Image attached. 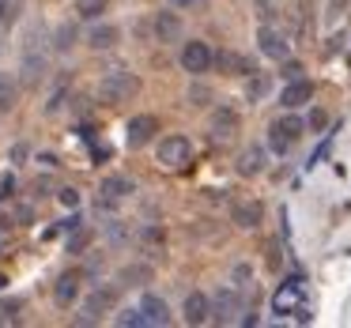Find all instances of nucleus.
Segmentation results:
<instances>
[{
  "label": "nucleus",
  "mask_w": 351,
  "mask_h": 328,
  "mask_svg": "<svg viewBox=\"0 0 351 328\" xmlns=\"http://www.w3.org/2000/svg\"><path fill=\"white\" fill-rule=\"evenodd\" d=\"M310 99H313V84H310V79H302V76H298V79H291V84L283 87V94H280V102H283L287 110L306 106Z\"/></svg>",
  "instance_id": "nucleus-11"
},
{
  "label": "nucleus",
  "mask_w": 351,
  "mask_h": 328,
  "mask_svg": "<svg viewBox=\"0 0 351 328\" xmlns=\"http://www.w3.org/2000/svg\"><path fill=\"white\" fill-rule=\"evenodd\" d=\"M155 132H159V121H155L152 114H140L129 121V144L132 147H144L147 140H155Z\"/></svg>",
  "instance_id": "nucleus-13"
},
{
  "label": "nucleus",
  "mask_w": 351,
  "mask_h": 328,
  "mask_svg": "<svg viewBox=\"0 0 351 328\" xmlns=\"http://www.w3.org/2000/svg\"><path fill=\"white\" fill-rule=\"evenodd\" d=\"M42 76H46V53H23V79H27V87L42 84Z\"/></svg>",
  "instance_id": "nucleus-20"
},
{
  "label": "nucleus",
  "mask_w": 351,
  "mask_h": 328,
  "mask_svg": "<svg viewBox=\"0 0 351 328\" xmlns=\"http://www.w3.org/2000/svg\"><path fill=\"white\" fill-rule=\"evenodd\" d=\"M189 99H193V106H208V99H212V94H208L204 87H193V91H189Z\"/></svg>",
  "instance_id": "nucleus-30"
},
{
  "label": "nucleus",
  "mask_w": 351,
  "mask_h": 328,
  "mask_svg": "<svg viewBox=\"0 0 351 328\" xmlns=\"http://www.w3.org/2000/svg\"><path fill=\"white\" fill-rule=\"evenodd\" d=\"M106 12V0H80V16L84 19H99Z\"/></svg>",
  "instance_id": "nucleus-24"
},
{
  "label": "nucleus",
  "mask_w": 351,
  "mask_h": 328,
  "mask_svg": "<svg viewBox=\"0 0 351 328\" xmlns=\"http://www.w3.org/2000/svg\"><path fill=\"white\" fill-rule=\"evenodd\" d=\"M325 125H328V114H325V110H313V114H310V129H325Z\"/></svg>",
  "instance_id": "nucleus-31"
},
{
  "label": "nucleus",
  "mask_w": 351,
  "mask_h": 328,
  "mask_svg": "<svg viewBox=\"0 0 351 328\" xmlns=\"http://www.w3.org/2000/svg\"><path fill=\"white\" fill-rule=\"evenodd\" d=\"M265 91H268V76H257V79L250 84V99H261Z\"/></svg>",
  "instance_id": "nucleus-28"
},
{
  "label": "nucleus",
  "mask_w": 351,
  "mask_h": 328,
  "mask_svg": "<svg viewBox=\"0 0 351 328\" xmlns=\"http://www.w3.org/2000/svg\"><path fill=\"white\" fill-rule=\"evenodd\" d=\"M64 94H69V87H64V84H61V87H57V91H53V94H49V106H46V110H49V114H57V110H61V106H64Z\"/></svg>",
  "instance_id": "nucleus-27"
},
{
  "label": "nucleus",
  "mask_w": 351,
  "mask_h": 328,
  "mask_svg": "<svg viewBox=\"0 0 351 328\" xmlns=\"http://www.w3.org/2000/svg\"><path fill=\"white\" fill-rule=\"evenodd\" d=\"M234 132H238V114L230 106H219L212 114V136L215 140H230Z\"/></svg>",
  "instance_id": "nucleus-17"
},
{
  "label": "nucleus",
  "mask_w": 351,
  "mask_h": 328,
  "mask_svg": "<svg viewBox=\"0 0 351 328\" xmlns=\"http://www.w3.org/2000/svg\"><path fill=\"white\" fill-rule=\"evenodd\" d=\"M117 325H121V328H144L147 320H144V313H140V310H121V313H117Z\"/></svg>",
  "instance_id": "nucleus-23"
},
{
  "label": "nucleus",
  "mask_w": 351,
  "mask_h": 328,
  "mask_svg": "<svg viewBox=\"0 0 351 328\" xmlns=\"http://www.w3.org/2000/svg\"><path fill=\"white\" fill-rule=\"evenodd\" d=\"M167 4H170L174 12H189V8H197L200 0H167Z\"/></svg>",
  "instance_id": "nucleus-32"
},
{
  "label": "nucleus",
  "mask_w": 351,
  "mask_h": 328,
  "mask_svg": "<svg viewBox=\"0 0 351 328\" xmlns=\"http://www.w3.org/2000/svg\"><path fill=\"white\" fill-rule=\"evenodd\" d=\"M298 72H302L298 64H287V68H283V76H287V79H298Z\"/></svg>",
  "instance_id": "nucleus-36"
},
{
  "label": "nucleus",
  "mask_w": 351,
  "mask_h": 328,
  "mask_svg": "<svg viewBox=\"0 0 351 328\" xmlns=\"http://www.w3.org/2000/svg\"><path fill=\"white\" fill-rule=\"evenodd\" d=\"M140 242H144V249H162V230L159 227H144Z\"/></svg>",
  "instance_id": "nucleus-25"
},
{
  "label": "nucleus",
  "mask_w": 351,
  "mask_h": 328,
  "mask_svg": "<svg viewBox=\"0 0 351 328\" xmlns=\"http://www.w3.org/2000/svg\"><path fill=\"white\" fill-rule=\"evenodd\" d=\"M182 313H185V320H189V325H204V320H212V302H208V294L193 290V294H185Z\"/></svg>",
  "instance_id": "nucleus-10"
},
{
  "label": "nucleus",
  "mask_w": 351,
  "mask_h": 328,
  "mask_svg": "<svg viewBox=\"0 0 351 328\" xmlns=\"http://www.w3.org/2000/svg\"><path fill=\"white\" fill-rule=\"evenodd\" d=\"M212 64H215V53H212L208 42H185L182 46V68L189 72V76H204Z\"/></svg>",
  "instance_id": "nucleus-4"
},
{
  "label": "nucleus",
  "mask_w": 351,
  "mask_h": 328,
  "mask_svg": "<svg viewBox=\"0 0 351 328\" xmlns=\"http://www.w3.org/2000/svg\"><path fill=\"white\" fill-rule=\"evenodd\" d=\"M230 219H234L242 230H253V227H261V219H265V207H261L257 200H238V204L230 207Z\"/></svg>",
  "instance_id": "nucleus-9"
},
{
  "label": "nucleus",
  "mask_w": 351,
  "mask_h": 328,
  "mask_svg": "<svg viewBox=\"0 0 351 328\" xmlns=\"http://www.w3.org/2000/svg\"><path fill=\"white\" fill-rule=\"evenodd\" d=\"M87 245V234L80 230V234H72V242H69V253H76V249H84Z\"/></svg>",
  "instance_id": "nucleus-35"
},
{
  "label": "nucleus",
  "mask_w": 351,
  "mask_h": 328,
  "mask_svg": "<svg viewBox=\"0 0 351 328\" xmlns=\"http://www.w3.org/2000/svg\"><path fill=\"white\" fill-rule=\"evenodd\" d=\"M102 197H99V207H110V204H117V200H125V197H132V181L129 177H121V174H110L106 181H102Z\"/></svg>",
  "instance_id": "nucleus-7"
},
{
  "label": "nucleus",
  "mask_w": 351,
  "mask_h": 328,
  "mask_svg": "<svg viewBox=\"0 0 351 328\" xmlns=\"http://www.w3.org/2000/svg\"><path fill=\"white\" fill-rule=\"evenodd\" d=\"M121 42V31H117L114 23H95L91 31H87V46L91 49H110Z\"/></svg>",
  "instance_id": "nucleus-18"
},
{
  "label": "nucleus",
  "mask_w": 351,
  "mask_h": 328,
  "mask_svg": "<svg viewBox=\"0 0 351 328\" xmlns=\"http://www.w3.org/2000/svg\"><path fill=\"white\" fill-rule=\"evenodd\" d=\"M189 159H193V144L185 136L159 140V162H162V166L178 170V166H189Z\"/></svg>",
  "instance_id": "nucleus-5"
},
{
  "label": "nucleus",
  "mask_w": 351,
  "mask_h": 328,
  "mask_svg": "<svg viewBox=\"0 0 351 328\" xmlns=\"http://www.w3.org/2000/svg\"><path fill=\"white\" fill-rule=\"evenodd\" d=\"M302 132H306V121H302V117H295V114H287V117H280V121L268 129V147H272L276 155H287L291 147L298 144Z\"/></svg>",
  "instance_id": "nucleus-2"
},
{
  "label": "nucleus",
  "mask_w": 351,
  "mask_h": 328,
  "mask_svg": "<svg viewBox=\"0 0 351 328\" xmlns=\"http://www.w3.org/2000/svg\"><path fill=\"white\" fill-rule=\"evenodd\" d=\"M72 42H76V27H61L57 38H53V46L57 49H72Z\"/></svg>",
  "instance_id": "nucleus-26"
},
{
  "label": "nucleus",
  "mask_w": 351,
  "mask_h": 328,
  "mask_svg": "<svg viewBox=\"0 0 351 328\" xmlns=\"http://www.w3.org/2000/svg\"><path fill=\"white\" fill-rule=\"evenodd\" d=\"M4 12H8V0H0V16H4Z\"/></svg>",
  "instance_id": "nucleus-37"
},
{
  "label": "nucleus",
  "mask_w": 351,
  "mask_h": 328,
  "mask_svg": "<svg viewBox=\"0 0 351 328\" xmlns=\"http://www.w3.org/2000/svg\"><path fill=\"white\" fill-rule=\"evenodd\" d=\"M136 94H140V76L136 72H125V68L106 72V79L99 84V99L106 102V106H125V102H132Z\"/></svg>",
  "instance_id": "nucleus-1"
},
{
  "label": "nucleus",
  "mask_w": 351,
  "mask_h": 328,
  "mask_svg": "<svg viewBox=\"0 0 351 328\" xmlns=\"http://www.w3.org/2000/svg\"><path fill=\"white\" fill-rule=\"evenodd\" d=\"M106 238H110V242H125V227H121V223H114V227L106 230Z\"/></svg>",
  "instance_id": "nucleus-33"
},
{
  "label": "nucleus",
  "mask_w": 351,
  "mask_h": 328,
  "mask_svg": "<svg viewBox=\"0 0 351 328\" xmlns=\"http://www.w3.org/2000/svg\"><path fill=\"white\" fill-rule=\"evenodd\" d=\"M16 102H19V84L8 76V72H0V114H8Z\"/></svg>",
  "instance_id": "nucleus-22"
},
{
  "label": "nucleus",
  "mask_w": 351,
  "mask_h": 328,
  "mask_svg": "<svg viewBox=\"0 0 351 328\" xmlns=\"http://www.w3.org/2000/svg\"><path fill=\"white\" fill-rule=\"evenodd\" d=\"M261 170H265V147H245V151L238 155V174H242V177H257Z\"/></svg>",
  "instance_id": "nucleus-19"
},
{
  "label": "nucleus",
  "mask_w": 351,
  "mask_h": 328,
  "mask_svg": "<svg viewBox=\"0 0 351 328\" xmlns=\"http://www.w3.org/2000/svg\"><path fill=\"white\" fill-rule=\"evenodd\" d=\"M208 302H212V320L215 325H230V320H238V313H242V298H238L234 287H219Z\"/></svg>",
  "instance_id": "nucleus-3"
},
{
  "label": "nucleus",
  "mask_w": 351,
  "mask_h": 328,
  "mask_svg": "<svg viewBox=\"0 0 351 328\" xmlns=\"http://www.w3.org/2000/svg\"><path fill=\"white\" fill-rule=\"evenodd\" d=\"M257 42H261V53L272 57V61H287V57H291L287 38H283L276 27H261V31H257Z\"/></svg>",
  "instance_id": "nucleus-6"
},
{
  "label": "nucleus",
  "mask_w": 351,
  "mask_h": 328,
  "mask_svg": "<svg viewBox=\"0 0 351 328\" xmlns=\"http://www.w3.org/2000/svg\"><path fill=\"white\" fill-rule=\"evenodd\" d=\"M147 279H152V264H129V268L117 272V283H121V287H140V283H147Z\"/></svg>",
  "instance_id": "nucleus-21"
},
{
  "label": "nucleus",
  "mask_w": 351,
  "mask_h": 328,
  "mask_svg": "<svg viewBox=\"0 0 351 328\" xmlns=\"http://www.w3.org/2000/svg\"><path fill=\"white\" fill-rule=\"evenodd\" d=\"M110 305H114V287H106V283H102V287H95L91 294H87V302H84V313H87V317H84V320H91V325H95V320H99L102 313L110 310Z\"/></svg>",
  "instance_id": "nucleus-8"
},
{
  "label": "nucleus",
  "mask_w": 351,
  "mask_h": 328,
  "mask_svg": "<svg viewBox=\"0 0 351 328\" xmlns=\"http://www.w3.org/2000/svg\"><path fill=\"white\" fill-rule=\"evenodd\" d=\"M140 313H144V320H147V325H155V328L170 325V305L162 302L159 294H144V302H140Z\"/></svg>",
  "instance_id": "nucleus-15"
},
{
  "label": "nucleus",
  "mask_w": 351,
  "mask_h": 328,
  "mask_svg": "<svg viewBox=\"0 0 351 328\" xmlns=\"http://www.w3.org/2000/svg\"><path fill=\"white\" fill-rule=\"evenodd\" d=\"M298 298H302V279H287L280 290H276V298H272V305H276V313H291L298 305Z\"/></svg>",
  "instance_id": "nucleus-16"
},
{
  "label": "nucleus",
  "mask_w": 351,
  "mask_h": 328,
  "mask_svg": "<svg viewBox=\"0 0 351 328\" xmlns=\"http://www.w3.org/2000/svg\"><path fill=\"white\" fill-rule=\"evenodd\" d=\"M245 279H250V264H238L234 268V283H238V287H245Z\"/></svg>",
  "instance_id": "nucleus-34"
},
{
  "label": "nucleus",
  "mask_w": 351,
  "mask_h": 328,
  "mask_svg": "<svg viewBox=\"0 0 351 328\" xmlns=\"http://www.w3.org/2000/svg\"><path fill=\"white\" fill-rule=\"evenodd\" d=\"M152 27H155V38H159V42H178V38H182V19H178L174 8L159 12Z\"/></svg>",
  "instance_id": "nucleus-14"
},
{
  "label": "nucleus",
  "mask_w": 351,
  "mask_h": 328,
  "mask_svg": "<svg viewBox=\"0 0 351 328\" xmlns=\"http://www.w3.org/2000/svg\"><path fill=\"white\" fill-rule=\"evenodd\" d=\"M80 279H84L80 272L57 275V283H53V302H57V305H72V302H76V298H80Z\"/></svg>",
  "instance_id": "nucleus-12"
},
{
  "label": "nucleus",
  "mask_w": 351,
  "mask_h": 328,
  "mask_svg": "<svg viewBox=\"0 0 351 328\" xmlns=\"http://www.w3.org/2000/svg\"><path fill=\"white\" fill-rule=\"evenodd\" d=\"M57 197H61V204H64V207H76V204H80V192H76V189H61Z\"/></svg>",
  "instance_id": "nucleus-29"
}]
</instances>
